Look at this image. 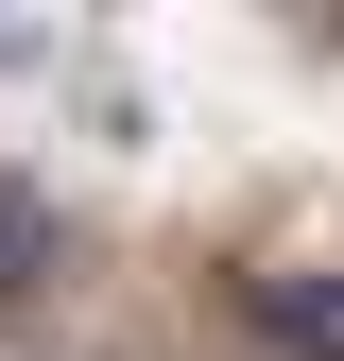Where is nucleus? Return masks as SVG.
I'll return each mask as SVG.
<instances>
[{
	"mask_svg": "<svg viewBox=\"0 0 344 361\" xmlns=\"http://www.w3.org/2000/svg\"><path fill=\"white\" fill-rule=\"evenodd\" d=\"M52 258H69V224L0 172V310H52Z\"/></svg>",
	"mask_w": 344,
	"mask_h": 361,
	"instance_id": "f03ea898",
	"label": "nucleus"
},
{
	"mask_svg": "<svg viewBox=\"0 0 344 361\" xmlns=\"http://www.w3.org/2000/svg\"><path fill=\"white\" fill-rule=\"evenodd\" d=\"M258 344L276 361H344V258H276L258 276Z\"/></svg>",
	"mask_w": 344,
	"mask_h": 361,
	"instance_id": "f257e3e1",
	"label": "nucleus"
}]
</instances>
